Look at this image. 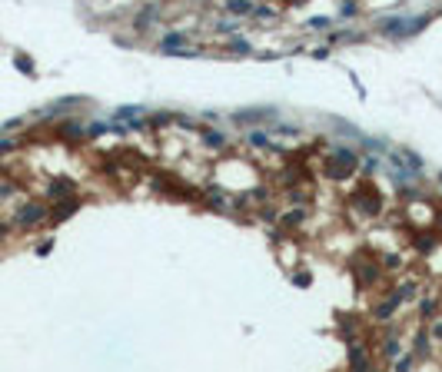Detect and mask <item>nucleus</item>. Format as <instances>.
Listing matches in <instances>:
<instances>
[{
    "mask_svg": "<svg viewBox=\"0 0 442 372\" xmlns=\"http://www.w3.org/2000/svg\"><path fill=\"white\" fill-rule=\"evenodd\" d=\"M67 189H70V183H67V180H60V183H57V186H53V189H50V193H53V196H60V193H67Z\"/></svg>",
    "mask_w": 442,
    "mask_h": 372,
    "instance_id": "39448f33",
    "label": "nucleus"
},
{
    "mask_svg": "<svg viewBox=\"0 0 442 372\" xmlns=\"http://www.w3.org/2000/svg\"><path fill=\"white\" fill-rule=\"evenodd\" d=\"M73 209H76V203H60L57 213H53V220H67V216L73 213Z\"/></svg>",
    "mask_w": 442,
    "mask_h": 372,
    "instance_id": "7ed1b4c3",
    "label": "nucleus"
},
{
    "mask_svg": "<svg viewBox=\"0 0 442 372\" xmlns=\"http://www.w3.org/2000/svg\"><path fill=\"white\" fill-rule=\"evenodd\" d=\"M100 133H107V126H103V123H93V126H90V136H100Z\"/></svg>",
    "mask_w": 442,
    "mask_h": 372,
    "instance_id": "423d86ee",
    "label": "nucleus"
},
{
    "mask_svg": "<svg viewBox=\"0 0 442 372\" xmlns=\"http://www.w3.org/2000/svg\"><path fill=\"white\" fill-rule=\"evenodd\" d=\"M226 7H229L233 13H249V10H253L249 0H226Z\"/></svg>",
    "mask_w": 442,
    "mask_h": 372,
    "instance_id": "f03ea898",
    "label": "nucleus"
},
{
    "mask_svg": "<svg viewBox=\"0 0 442 372\" xmlns=\"http://www.w3.org/2000/svg\"><path fill=\"white\" fill-rule=\"evenodd\" d=\"M206 143H209V146H220V143H223V136H220V133H209Z\"/></svg>",
    "mask_w": 442,
    "mask_h": 372,
    "instance_id": "0eeeda50",
    "label": "nucleus"
},
{
    "mask_svg": "<svg viewBox=\"0 0 442 372\" xmlns=\"http://www.w3.org/2000/svg\"><path fill=\"white\" fill-rule=\"evenodd\" d=\"M17 67H20V70H24V73H33V63H30V60H27V57H17Z\"/></svg>",
    "mask_w": 442,
    "mask_h": 372,
    "instance_id": "20e7f679",
    "label": "nucleus"
},
{
    "mask_svg": "<svg viewBox=\"0 0 442 372\" xmlns=\"http://www.w3.org/2000/svg\"><path fill=\"white\" fill-rule=\"evenodd\" d=\"M44 216H47V209L40 206V203H33V206H24V213L17 216V223H24V226H27V223H37V220H44Z\"/></svg>",
    "mask_w": 442,
    "mask_h": 372,
    "instance_id": "f257e3e1",
    "label": "nucleus"
}]
</instances>
